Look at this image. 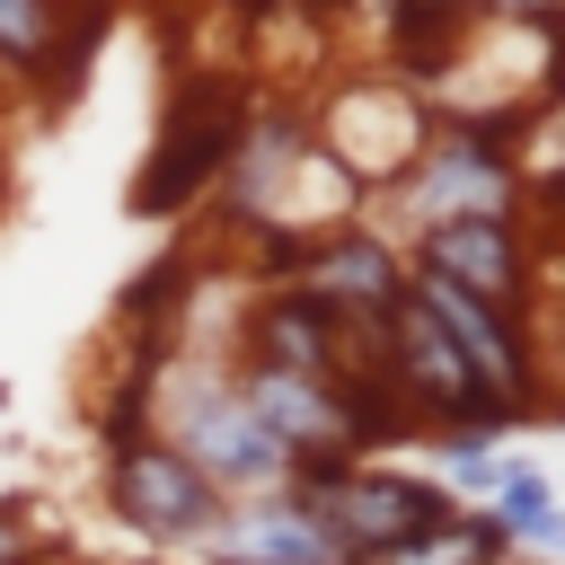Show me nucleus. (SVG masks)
Segmentation results:
<instances>
[{
    "mask_svg": "<svg viewBox=\"0 0 565 565\" xmlns=\"http://www.w3.org/2000/svg\"><path fill=\"white\" fill-rule=\"evenodd\" d=\"M238 406L282 441V459L291 468H309V459H344L353 450V415H344V397H335V380H300V371H247L238 380Z\"/></svg>",
    "mask_w": 565,
    "mask_h": 565,
    "instance_id": "8",
    "label": "nucleus"
},
{
    "mask_svg": "<svg viewBox=\"0 0 565 565\" xmlns=\"http://www.w3.org/2000/svg\"><path fill=\"white\" fill-rule=\"evenodd\" d=\"M230 141H238V115H230V97L221 88H185L177 106H168V132H159V159H150V177L132 185V203L141 212H177V203H194L221 168H230Z\"/></svg>",
    "mask_w": 565,
    "mask_h": 565,
    "instance_id": "5",
    "label": "nucleus"
},
{
    "mask_svg": "<svg viewBox=\"0 0 565 565\" xmlns=\"http://www.w3.org/2000/svg\"><path fill=\"white\" fill-rule=\"evenodd\" d=\"M291 291H309L335 327L344 318H371V327H388V309L406 300V282H397V256L380 247V238H362V230H335V238H318L309 256H300V282Z\"/></svg>",
    "mask_w": 565,
    "mask_h": 565,
    "instance_id": "10",
    "label": "nucleus"
},
{
    "mask_svg": "<svg viewBox=\"0 0 565 565\" xmlns=\"http://www.w3.org/2000/svg\"><path fill=\"white\" fill-rule=\"evenodd\" d=\"M468 9H477V0H406L415 26H450V18H468Z\"/></svg>",
    "mask_w": 565,
    "mask_h": 565,
    "instance_id": "15",
    "label": "nucleus"
},
{
    "mask_svg": "<svg viewBox=\"0 0 565 565\" xmlns=\"http://www.w3.org/2000/svg\"><path fill=\"white\" fill-rule=\"evenodd\" d=\"M203 565H353L327 530H318V512L282 486V494H247L238 512H221L212 530H203Z\"/></svg>",
    "mask_w": 565,
    "mask_h": 565,
    "instance_id": "7",
    "label": "nucleus"
},
{
    "mask_svg": "<svg viewBox=\"0 0 565 565\" xmlns=\"http://www.w3.org/2000/svg\"><path fill=\"white\" fill-rule=\"evenodd\" d=\"M115 512L150 539V547H203V530L230 512V494H212L177 441H124L115 450Z\"/></svg>",
    "mask_w": 565,
    "mask_h": 565,
    "instance_id": "3",
    "label": "nucleus"
},
{
    "mask_svg": "<svg viewBox=\"0 0 565 565\" xmlns=\"http://www.w3.org/2000/svg\"><path fill=\"white\" fill-rule=\"evenodd\" d=\"M388 371L415 388V406H433V415H441V433H503V424L486 415V397H477L468 362L450 353V335L433 327V309H424L415 291L388 309Z\"/></svg>",
    "mask_w": 565,
    "mask_h": 565,
    "instance_id": "6",
    "label": "nucleus"
},
{
    "mask_svg": "<svg viewBox=\"0 0 565 565\" xmlns=\"http://www.w3.org/2000/svg\"><path fill=\"white\" fill-rule=\"evenodd\" d=\"M177 459L221 494H282L291 486V459H282V441L238 406V388H212V397H194L185 406V441H177Z\"/></svg>",
    "mask_w": 565,
    "mask_h": 565,
    "instance_id": "4",
    "label": "nucleus"
},
{
    "mask_svg": "<svg viewBox=\"0 0 565 565\" xmlns=\"http://www.w3.org/2000/svg\"><path fill=\"white\" fill-rule=\"evenodd\" d=\"M494 9H512V18H547V0H494Z\"/></svg>",
    "mask_w": 565,
    "mask_h": 565,
    "instance_id": "17",
    "label": "nucleus"
},
{
    "mask_svg": "<svg viewBox=\"0 0 565 565\" xmlns=\"http://www.w3.org/2000/svg\"><path fill=\"white\" fill-rule=\"evenodd\" d=\"M53 53V0H0V62L35 71Z\"/></svg>",
    "mask_w": 565,
    "mask_h": 565,
    "instance_id": "13",
    "label": "nucleus"
},
{
    "mask_svg": "<svg viewBox=\"0 0 565 565\" xmlns=\"http://www.w3.org/2000/svg\"><path fill=\"white\" fill-rule=\"evenodd\" d=\"M26 556H35V539H26V521H9V512H0V565H26Z\"/></svg>",
    "mask_w": 565,
    "mask_h": 565,
    "instance_id": "16",
    "label": "nucleus"
},
{
    "mask_svg": "<svg viewBox=\"0 0 565 565\" xmlns=\"http://www.w3.org/2000/svg\"><path fill=\"white\" fill-rule=\"evenodd\" d=\"M415 238H424V274H433V282H450V291L521 318V300H530V256H521V238H512L503 221H450V230H415Z\"/></svg>",
    "mask_w": 565,
    "mask_h": 565,
    "instance_id": "9",
    "label": "nucleus"
},
{
    "mask_svg": "<svg viewBox=\"0 0 565 565\" xmlns=\"http://www.w3.org/2000/svg\"><path fill=\"white\" fill-rule=\"evenodd\" d=\"M335 318L309 300V291H274L265 318H256V344H265V371H300V380H335L344 353H335Z\"/></svg>",
    "mask_w": 565,
    "mask_h": 565,
    "instance_id": "11",
    "label": "nucleus"
},
{
    "mask_svg": "<svg viewBox=\"0 0 565 565\" xmlns=\"http://www.w3.org/2000/svg\"><path fill=\"white\" fill-rule=\"evenodd\" d=\"M362 565H512V547H503V530L486 512H441L433 530H415V539H397V547H380Z\"/></svg>",
    "mask_w": 565,
    "mask_h": 565,
    "instance_id": "12",
    "label": "nucleus"
},
{
    "mask_svg": "<svg viewBox=\"0 0 565 565\" xmlns=\"http://www.w3.org/2000/svg\"><path fill=\"white\" fill-rule=\"evenodd\" d=\"M406 291L433 309V327H441L450 353L468 362L486 415H494V424H530V415H539V353H530L521 318H512V309H486V300H468V291H450V282H433V274H415Z\"/></svg>",
    "mask_w": 565,
    "mask_h": 565,
    "instance_id": "1",
    "label": "nucleus"
},
{
    "mask_svg": "<svg viewBox=\"0 0 565 565\" xmlns=\"http://www.w3.org/2000/svg\"><path fill=\"white\" fill-rule=\"evenodd\" d=\"M406 212L415 230H450V221H503L521 212L512 194V141L494 132H433L406 168Z\"/></svg>",
    "mask_w": 565,
    "mask_h": 565,
    "instance_id": "2",
    "label": "nucleus"
},
{
    "mask_svg": "<svg viewBox=\"0 0 565 565\" xmlns=\"http://www.w3.org/2000/svg\"><path fill=\"white\" fill-rule=\"evenodd\" d=\"M177 274H185V265H177V256H168V265H150V274H132V291H124V309H132V318H141V309H168V300H177V291H185V282H177Z\"/></svg>",
    "mask_w": 565,
    "mask_h": 565,
    "instance_id": "14",
    "label": "nucleus"
}]
</instances>
